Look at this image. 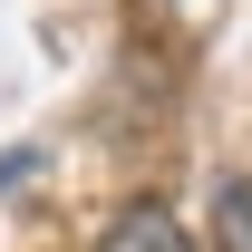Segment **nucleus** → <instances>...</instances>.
<instances>
[{
	"label": "nucleus",
	"mask_w": 252,
	"mask_h": 252,
	"mask_svg": "<svg viewBox=\"0 0 252 252\" xmlns=\"http://www.w3.org/2000/svg\"><path fill=\"white\" fill-rule=\"evenodd\" d=\"M97 252H194V243H185V223L165 214V204H126V214L107 223Z\"/></svg>",
	"instance_id": "obj_1"
},
{
	"label": "nucleus",
	"mask_w": 252,
	"mask_h": 252,
	"mask_svg": "<svg viewBox=\"0 0 252 252\" xmlns=\"http://www.w3.org/2000/svg\"><path fill=\"white\" fill-rule=\"evenodd\" d=\"M214 233L223 252H252V175H214Z\"/></svg>",
	"instance_id": "obj_2"
}]
</instances>
